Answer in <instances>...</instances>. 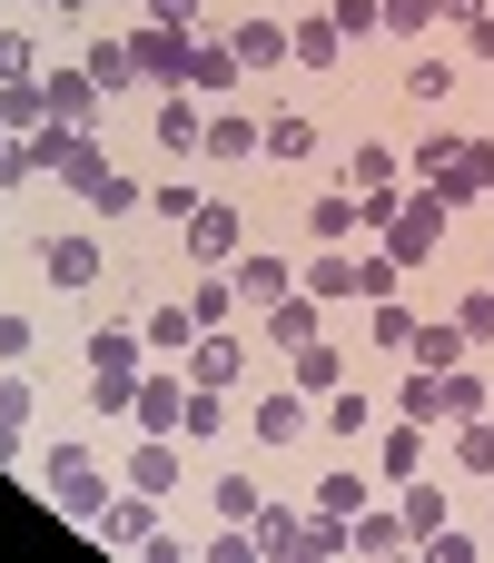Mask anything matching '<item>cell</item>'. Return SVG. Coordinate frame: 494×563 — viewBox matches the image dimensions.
<instances>
[{"instance_id":"cell-38","label":"cell","mask_w":494,"mask_h":563,"mask_svg":"<svg viewBox=\"0 0 494 563\" xmlns=\"http://www.w3.org/2000/svg\"><path fill=\"white\" fill-rule=\"evenodd\" d=\"M366 485H376V475H347V465H337V475L317 485V515H366Z\"/></svg>"},{"instance_id":"cell-26","label":"cell","mask_w":494,"mask_h":563,"mask_svg":"<svg viewBox=\"0 0 494 563\" xmlns=\"http://www.w3.org/2000/svg\"><path fill=\"white\" fill-rule=\"evenodd\" d=\"M406 356H416L426 376H455V366H465V327H416V346H406Z\"/></svg>"},{"instance_id":"cell-9","label":"cell","mask_w":494,"mask_h":563,"mask_svg":"<svg viewBox=\"0 0 494 563\" xmlns=\"http://www.w3.org/2000/svg\"><path fill=\"white\" fill-rule=\"evenodd\" d=\"M228 49H238V69H248V79H257V69H277V59H297V49H287V20H267V10H248V20L228 30Z\"/></svg>"},{"instance_id":"cell-47","label":"cell","mask_w":494,"mask_h":563,"mask_svg":"<svg viewBox=\"0 0 494 563\" xmlns=\"http://www.w3.org/2000/svg\"><path fill=\"white\" fill-rule=\"evenodd\" d=\"M366 416H376V406H366L356 386H337V406H327V435H366Z\"/></svg>"},{"instance_id":"cell-15","label":"cell","mask_w":494,"mask_h":563,"mask_svg":"<svg viewBox=\"0 0 494 563\" xmlns=\"http://www.w3.org/2000/svg\"><path fill=\"white\" fill-rule=\"evenodd\" d=\"M287 49H297V69H337V49H347V30H337L327 10H307V20H287Z\"/></svg>"},{"instance_id":"cell-31","label":"cell","mask_w":494,"mask_h":563,"mask_svg":"<svg viewBox=\"0 0 494 563\" xmlns=\"http://www.w3.org/2000/svg\"><path fill=\"white\" fill-rule=\"evenodd\" d=\"M307 297H317V307H347V297H356V257H337V247H327V257L307 267Z\"/></svg>"},{"instance_id":"cell-7","label":"cell","mask_w":494,"mask_h":563,"mask_svg":"<svg viewBox=\"0 0 494 563\" xmlns=\"http://www.w3.org/2000/svg\"><path fill=\"white\" fill-rule=\"evenodd\" d=\"M228 287H238V307H257V317H267L277 297H297L287 257H267V247H257V257H228Z\"/></svg>"},{"instance_id":"cell-3","label":"cell","mask_w":494,"mask_h":563,"mask_svg":"<svg viewBox=\"0 0 494 563\" xmlns=\"http://www.w3.org/2000/svg\"><path fill=\"white\" fill-rule=\"evenodd\" d=\"M446 218H455V208H446L436 188H426V198H406V208L386 218V257H396V267H426V257H436V238H446Z\"/></svg>"},{"instance_id":"cell-49","label":"cell","mask_w":494,"mask_h":563,"mask_svg":"<svg viewBox=\"0 0 494 563\" xmlns=\"http://www.w3.org/2000/svg\"><path fill=\"white\" fill-rule=\"evenodd\" d=\"M30 336H40V327H30L20 307H0V366H20V356H30Z\"/></svg>"},{"instance_id":"cell-39","label":"cell","mask_w":494,"mask_h":563,"mask_svg":"<svg viewBox=\"0 0 494 563\" xmlns=\"http://www.w3.org/2000/svg\"><path fill=\"white\" fill-rule=\"evenodd\" d=\"M10 79H40V40L0 20V89H10Z\"/></svg>"},{"instance_id":"cell-12","label":"cell","mask_w":494,"mask_h":563,"mask_svg":"<svg viewBox=\"0 0 494 563\" xmlns=\"http://www.w3.org/2000/svg\"><path fill=\"white\" fill-rule=\"evenodd\" d=\"M129 495H178V435H139V455H129Z\"/></svg>"},{"instance_id":"cell-24","label":"cell","mask_w":494,"mask_h":563,"mask_svg":"<svg viewBox=\"0 0 494 563\" xmlns=\"http://www.w3.org/2000/svg\"><path fill=\"white\" fill-rule=\"evenodd\" d=\"M337 386H347V356H337L327 336H307V346H297V396H337Z\"/></svg>"},{"instance_id":"cell-32","label":"cell","mask_w":494,"mask_h":563,"mask_svg":"<svg viewBox=\"0 0 494 563\" xmlns=\"http://www.w3.org/2000/svg\"><path fill=\"white\" fill-rule=\"evenodd\" d=\"M149 505H158V495H129V505H109L89 534H99V544H149Z\"/></svg>"},{"instance_id":"cell-53","label":"cell","mask_w":494,"mask_h":563,"mask_svg":"<svg viewBox=\"0 0 494 563\" xmlns=\"http://www.w3.org/2000/svg\"><path fill=\"white\" fill-rule=\"evenodd\" d=\"M149 20H168V30H188V20H198V0H149Z\"/></svg>"},{"instance_id":"cell-27","label":"cell","mask_w":494,"mask_h":563,"mask_svg":"<svg viewBox=\"0 0 494 563\" xmlns=\"http://www.w3.org/2000/svg\"><path fill=\"white\" fill-rule=\"evenodd\" d=\"M287 435H307V396L287 386V396H257V445H287Z\"/></svg>"},{"instance_id":"cell-51","label":"cell","mask_w":494,"mask_h":563,"mask_svg":"<svg viewBox=\"0 0 494 563\" xmlns=\"http://www.w3.org/2000/svg\"><path fill=\"white\" fill-rule=\"evenodd\" d=\"M327 20H337V30H347V40H356V30H386V20H376V0H337V10H327Z\"/></svg>"},{"instance_id":"cell-14","label":"cell","mask_w":494,"mask_h":563,"mask_svg":"<svg viewBox=\"0 0 494 563\" xmlns=\"http://www.w3.org/2000/svg\"><path fill=\"white\" fill-rule=\"evenodd\" d=\"M238 238H248V228H238V208H198V218H188V257H198V267H228V257H238Z\"/></svg>"},{"instance_id":"cell-25","label":"cell","mask_w":494,"mask_h":563,"mask_svg":"<svg viewBox=\"0 0 494 563\" xmlns=\"http://www.w3.org/2000/svg\"><path fill=\"white\" fill-rule=\"evenodd\" d=\"M208 505H218V525H257L267 485H257V475H208Z\"/></svg>"},{"instance_id":"cell-34","label":"cell","mask_w":494,"mask_h":563,"mask_svg":"<svg viewBox=\"0 0 494 563\" xmlns=\"http://www.w3.org/2000/svg\"><path fill=\"white\" fill-rule=\"evenodd\" d=\"M218 426H228V406H218V386H188V406H178V435H188V445H208Z\"/></svg>"},{"instance_id":"cell-37","label":"cell","mask_w":494,"mask_h":563,"mask_svg":"<svg viewBox=\"0 0 494 563\" xmlns=\"http://www.w3.org/2000/svg\"><path fill=\"white\" fill-rule=\"evenodd\" d=\"M79 69L99 79V99H109L119 79H139V69H129V40H89V59H79Z\"/></svg>"},{"instance_id":"cell-40","label":"cell","mask_w":494,"mask_h":563,"mask_svg":"<svg viewBox=\"0 0 494 563\" xmlns=\"http://www.w3.org/2000/svg\"><path fill=\"white\" fill-rule=\"evenodd\" d=\"M307 148H317V129H307L297 109H277V119H267V158H307Z\"/></svg>"},{"instance_id":"cell-33","label":"cell","mask_w":494,"mask_h":563,"mask_svg":"<svg viewBox=\"0 0 494 563\" xmlns=\"http://www.w3.org/2000/svg\"><path fill=\"white\" fill-rule=\"evenodd\" d=\"M396 406H406L416 426H455V416H446V376H426V366L406 376V396H396Z\"/></svg>"},{"instance_id":"cell-35","label":"cell","mask_w":494,"mask_h":563,"mask_svg":"<svg viewBox=\"0 0 494 563\" xmlns=\"http://www.w3.org/2000/svg\"><path fill=\"white\" fill-rule=\"evenodd\" d=\"M257 554H297V534H307V515H287V505H257Z\"/></svg>"},{"instance_id":"cell-10","label":"cell","mask_w":494,"mask_h":563,"mask_svg":"<svg viewBox=\"0 0 494 563\" xmlns=\"http://www.w3.org/2000/svg\"><path fill=\"white\" fill-rule=\"evenodd\" d=\"M257 336H267V346H287V356H297V346H307V336H327V307H317V297H307V287H297V297H277V307H267V317H257Z\"/></svg>"},{"instance_id":"cell-16","label":"cell","mask_w":494,"mask_h":563,"mask_svg":"<svg viewBox=\"0 0 494 563\" xmlns=\"http://www.w3.org/2000/svg\"><path fill=\"white\" fill-rule=\"evenodd\" d=\"M238 366H248V346L218 336V327H198V346H188V386H228Z\"/></svg>"},{"instance_id":"cell-28","label":"cell","mask_w":494,"mask_h":563,"mask_svg":"<svg viewBox=\"0 0 494 563\" xmlns=\"http://www.w3.org/2000/svg\"><path fill=\"white\" fill-rule=\"evenodd\" d=\"M416 465H426V426H416V416H406V426H396V435H386V455H376V485H406V475H416Z\"/></svg>"},{"instance_id":"cell-6","label":"cell","mask_w":494,"mask_h":563,"mask_svg":"<svg viewBox=\"0 0 494 563\" xmlns=\"http://www.w3.org/2000/svg\"><path fill=\"white\" fill-rule=\"evenodd\" d=\"M40 277L50 287H99V238H79V228H59V238H40Z\"/></svg>"},{"instance_id":"cell-29","label":"cell","mask_w":494,"mask_h":563,"mask_svg":"<svg viewBox=\"0 0 494 563\" xmlns=\"http://www.w3.org/2000/svg\"><path fill=\"white\" fill-rule=\"evenodd\" d=\"M396 515H406V534H416V544H426V534H446V485L406 475V505H396Z\"/></svg>"},{"instance_id":"cell-48","label":"cell","mask_w":494,"mask_h":563,"mask_svg":"<svg viewBox=\"0 0 494 563\" xmlns=\"http://www.w3.org/2000/svg\"><path fill=\"white\" fill-rule=\"evenodd\" d=\"M20 178H40V148H30V139H10V129H0V188H20Z\"/></svg>"},{"instance_id":"cell-43","label":"cell","mask_w":494,"mask_h":563,"mask_svg":"<svg viewBox=\"0 0 494 563\" xmlns=\"http://www.w3.org/2000/svg\"><path fill=\"white\" fill-rule=\"evenodd\" d=\"M149 208H158V218H168V228H188V218H198V208H208V198H198V188H188V178H168V188H149Z\"/></svg>"},{"instance_id":"cell-13","label":"cell","mask_w":494,"mask_h":563,"mask_svg":"<svg viewBox=\"0 0 494 563\" xmlns=\"http://www.w3.org/2000/svg\"><path fill=\"white\" fill-rule=\"evenodd\" d=\"M149 139L168 148V158H198V139H208V119H198V99L178 89V99H158V119H149Z\"/></svg>"},{"instance_id":"cell-42","label":"cell","mask_w":494,"mask_h":563,"mask_svg":"<svg viewBox=\"0 0 494 563\" xmlns=\"http://www.w3.org/2000/svg\"><path fill=\"white\" fill-rule=\"evenodd\" d=\"M455 327H465V346H494V287H465Z\"/></svg>"},{"instance_id":"cell-19","label":"cell","mask_w":494,"mask_h":563,"mask_svg":"<svg viewBox=\"0 0 494 563\" xmlns=\"http://www.w3.org/2000/svg\"><path fill=\"white\" fill-rule=\"evenodd\" d=\"M406 544H416V534H406V515H376V505H366V515H347V554H406Z\"/></svg>"},{"instance_id":"cell-11","label":"cell","mask_w":494,"mask_h":563,"mask_svg":"<svg viewBox=\"0 0 494 563\" xmlns=\"http://www.w3.org/2000/svg\"><path fill=\"white\" fill-rule=\"evenodd\" d=\"M40 89H50V119L59 129H89L99 119V79L89 69H40Z\"/></svg>"},{"instance_id":"cell-36","label":"cell","mask_w":494,"mask_h":563,"mask_svg":"<svg viewBox=\"0 0 494 563\" xmlns=\"http://www.w3.org/2000/svg\"><path fill=\"white\" fill-rule=\"evenodd\" d=\"M455 465L465 475H494V416H465L455 426Z\"/></svg>"},{"instance_id":"cell-8","label":"cell","mask_w":494,"mask_h":563,"mask_svg":"<svg viewBox=\"0 0 494 563\" xmlns=\"http://www.w3.org/2000/svg\"><path fill=\"white\" fill-rule=\"evenodd\" d=\"M178 406H188V386H178V366H149V376H139V396H129V416H139V435H178Z\"/></svg>"},{"instance_id":"cell-17","label":"cell","mask_w":494,"mask_h":563,"mask_svg":"<svg viewBox=\"0 0 494 563\" xmlns=\"http://www.w3.org/2000/svg\"><path fill=\"white\" fill-rule=\"evenodd\" d=\"M257 139H267V129L228 109V119H208V139H198V158H218V168H238V158H257Z\"/></svg>"},{"instance_id":"cell-23","label":"cell","mask_w":494,"mask_h":563,"mask_svg":"<svg viewBox=\"0 0 494 563\" xmlns=\"http://www.w3.org/2000/svg\"><path fill=\"white\" fill-rule=\"evenodd\" d=\"M139 336H149V356H188V346H198V317H188V307H149Z\"/></svg>"},{"instance_id":"cell-55","label":"cell","mask_w":494,"mask_h":563,"mask_svg":"<svg viewBox=\"0 0 494 563\" xmlns=\"http://www.w3.org/2000/svg\"><path fill=\"white\" fill-rule=\"evenodd\" d=\"M40 10H89V0H40Z\"/></svg>"},{"instance_id":"cell-45","label":"cell","mask_w":494,"mask_h":563,"mask_svg":"<svg viewBox=\"0 0 494 563\" xmlns=\"http://www.w3.org/2000/svg\"><path fill=\"white\" fill-rule=\"evenodd\" d=\"M446 416H455V426H465V416H485V376H475V366H455V376H446Z\"/></svg>"},{"instance_id":"cell-4","label":"cell","mask_w":494,"mask_h":563,"mask_svg":"<svg viewBox=\"0 0 494 563\" xmlns=\"http://www.w3.org/2000/svg\"><path fill=\"white\" fill-rule=\"evenodd\" d=\"M426 188H436L446 208H465V198H485V188H494V139H455V158H446V168H436Z\"/></svg>"},{"instance_id":"cell-18","label":"cell","mask_w":494,"mask_h":563,"mask_svg":"<svg viewBox=\"0 0 494 563\" xmlns=\"http://www.w3.org/2000/svg\"><path fill=\"white\" fill-rule=\"evenodd\" d=\"M356 228H366V198H347V188H327V198L307 208V238H327V247H347Z\"/></svg>"},{"instance_id":"cell-21","label":"cell","mask_w":494,"mask_h":563,"mask_svg":"<svg viewBox=\"0 0 494 563\" xmlns=\"http://www.w3.org/2000/svg\"><path fill=\"white\" fill-rule=\"evenodd\" d=\"M248 69H238V49L228 40H188V89H238Z\"/></svg>"},{"instance_id":"cell-1","label":"cell","mask_w":494,"mask_h":563,"mask_svg":"<svg viewBox=\"0 0 494 563\" xmlns=\"http://www.w3.org/2000/svg\"><path fill=\"white\" fill-rule=\"evenodd\" d=\"M59 178H69V198H89L99 218H129V208H149V188H139L129 168H109V148H99V139H79Z\"/></svg>"},{"instance_id":"cell-50","label":"cell","mask_w":494,"mask_h":563,"mask_svg":"<svg viewBox=\"0 0 494 563\" xmlns=\"http://www.w3.org/2000/svg\"><path fill=\"white\" fill-rule=\"evenodd\" d=\"M406 89H416V99H446V89H455V69H446V59H416V69H406Z\"/></svg>"},{"instance_id":"cell-22","label":"cell","mask_w":494,"mask_h":563,"mask_svg":"<svg viewBox=\"0 0 494 563\" xmlns=\"http://www.w3.org/2000/svg\"><path fill=\"white\" fill-rule=\"evenodd\" d=\"M0 129H10V139L50 129V89H40V79H10V89H0Z\"/></svg>"},{"instance_id":"cell-44","label":"cell","mask_w":494,"mask_h":563,"mask_svg":"<svg viewBox=\"0 0 494 563\" xmlns=\"http://www.w3.org/2000/svg\"><path fill=\"white\" fill-rule=\"evenodd\" d=\"M376 346H416V307H396V297H376V327H366Z\"/></svg>"},{"instance_id":"cell-46","label":"cell","mask_w":494,"mask_h":563,"mask_svg":"<svg viewBox=\"0 0 494 563\" xmlns=\"http://www.w3.org/2000/svg\"><path fill=\"white\" fill-rule=\"evenodd\" d=\"M228 307H238V287H228V277H208V287L188 297V317H198V327H228Z\"/></svg>"},{"instance_id":"cell-54","label":"cell","mask_w":494,"mask_h":563,"mask_svg":"<svg viewBox=\"0 0 494 563\" xmlns=\"http://www.w3.org/2000/svg\"><path fill=\"white\" fill-rule=\"evenodd\" d=\"M475 10H485V0H436V20H475Z\"/></svg>"},{"instance_id":"cell-20","label":"cell","mask_w":494,"mask_h":563,"mask_svg":"<svg viewBox=\"0 0 494 563\" xmlns=\"http://www.w3.org/2000/svg\"><path fill=\"white\" fill-rule=\"evenodd\" d=\"M30 406H40V386H30L20 366H0V455H20V435H30Z\"/></svg>"},{"instance_id":"cell-52","label":"cell","mask_w":494,"mask_h":563,"mask_svg":"<svg viewBox=\"0 0 494 563\" xmlns=\"http://www.w3.org/2000/svg\"><path fill=\"white\" fill-rule=\"evenodd\" d=\"M465 49H475V59H494V10H475V20H465Z\"/></svg>"},{"instance_id":"cell-2","label":"cell","mask_w":494,"mask_h":563,"mask_svg":"<svg viewBox=\"0 0 494 563\" xmlns=\"http://www.w3.org/2000/svg\"><path fill=\"white\" fill-rule=\"evenodd\" d=\"M50 495H59V515L69 525H99L109 515V475H99V445H50Z\"/></svg>"},{"instance_id":"cell-41","label":"cell","mask_w":494,"mask_h":563,"mask_svg":"<svg viewBox=\"0 0 494 563\" xmlns=\"http://www.w3.org/2000/svg\"><path fill=\"white\" fill-rule=\"evenodd\" d=\"M376 20H386L396 40H426V30H436V0H376Z\"/></svg>"},{"instance_id":"cell-30","label":"cell","mask_w":494,"mask_h":563,"mask_svg":"<svg viewBox=\"0 0 494 563\" xmlns=\"http://www.w3.org/2000/svg\"><path fill=\"white\" fill-rule=\"evenodd\" d=\"M347 178H356V198H366V188H396V178H406V158H396L386 139H366V148L347 158Z\"/></svg>"},{"instance_id":"cell-5","label":"cell","mask_w":494,"mask_h":563,"mask_svg":"<svg viewBox=\"0 0 494 563\" xmlns=\"http://www.w3.org/2000/svg\"><path fill=\"white\" fill-rule=\"evenodd\" d=\"M129 69H139V79H158V89H178V79H188V30L149 20V30L129 40Z\"/></svg>"}]
</instances>
